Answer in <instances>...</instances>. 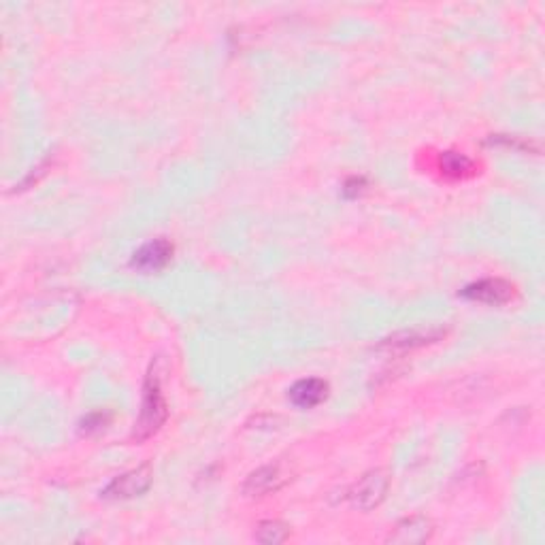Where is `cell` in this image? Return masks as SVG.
Segmentation results:
<instances>
[{
  "instance_id": "5",
  "label": "cell",
  "mask_w": 545,
  "mask_h": 545,
  "mask_svg": "<svg viewBox=\"0 0 545 545\" xmlns=\"http://www.w3.org/2000/svg\"><path fill=\"white\" fill-rule=\"evenodd\" d=\"M173 258V244H168L167 239H154L149 244L139 247L132 256L130 264L132 269L141 272H158L167 269V264Z\"/></svg>"
},
{
  "instance_id": "10",
  "label": "cell",
  "mask_w": 545,
  "mask_h": 545,
  "mask_svg": "<svg viewBox=\"0 0 545 545\" xmlns=\"http://www.w3.org/2000/svg\"><path fill=\"white\" fill-rule=\"evenodd\" d=\"M439 165L441 171L450 175V177H464V175H469L471 168H473L471 158H466L464 154H458V151H445V154H441Z\"/></svg>"
},
{
  "instance_id": "7",
  "label": "cell",
  "mask_w": 545,
  "mask_h": 545,
  "mask_svg": "<svg viewBox=\"0 0 545 545\" xmlns=\"http://www.w3.org/2000/svg\"><path fill=\"white\" fill-rule=\"evenodd\" d=\"M433 522L424 516H411L401 520L390 532L387 541L397 545H420L433 537Z\"/></svg>"
},
{
  "instance_id": "11",
  "label": "cell",
  "mask_w": 545,
  "mask_h": 545,
  "mask_svg": "<svg viewBox=\"0 0 545 545\" xmlns=\"http://www.w3.org/2000/svg\"><path fill=\"white\" fill-rule=\"evenodd\" d=\"M253 537H256V541L260 543H269V545L283 543L290 537V529L283 522H277V520H266V522L258 526L256 535Z\"/></svg>"
},
{
  "instance_id": "4",
  "label": "cell",
  "mask_w": 545,
  "mask_h": 545,
  "mask_svg": "<svg viewBox=\"0 0 545 545\" xmlns=\"http://www.w3.org/2000/svg\"><path fill=\"white\" fill-rule=\"evenodd\" d=\"M290 482V473L282 464H266L253 471L244 483L247 496H266L277 492Z\"/></svg>"
},
{
  "instance_id": "6",
  "label": "cell",
  "mask_w": 545,
  "mask_h": 545,
  "mask_svg": "<svg viewBox=\"0 0 545 545\" xmlns=\"http://www.w3.org/2000/svg\"><path fill=\"white\" fill-rule=\"evenodd\" d=\"M460 294L469 301L499 307L512 301L513 286L512 283H507L505 280H482V282L469 283V286H466Z\"/></svg>"
},
{
  "instance_id": "9",
  "label": "cell",
  "mask_w": 545,
  "mask_h": 545,
  "mask_svg": "<svg viewBox=\"0 0 545 545\" xmlns=\"http://www.w3.org/2000/svg\"><path fill=\"white\" fill-rule=\"evenodd\" d=\"M445 335V330L441 329H433V330H411V332H398V335L386 339L381 343V348H390V349H401V352H407V349L414 348H422V345L435 343L439 341L441 337Z\"/></svg>"
},
{
  "instance_id": "3",
  "label": "cell",
  "mask_w": 545,
  "mask_h": 545,
  "mask_svg": "<svg viewBox=\"0 0 545 545\" xmlns=\"http://www.w3.org/2000/svg\"><path fill=\"white\" fill-rule=\"evenodd\" d=\"M151 477L154 475H151L149 464H143L139 466V469L129 471V473L115 477V480L102 490L100 496L107 501L135 499V496H141L143 492H148L151 486Z\"/></svg>"
},
{
  "instance_id": "13",
  "label": "cell",
  "mask_w": 545,
  "mask_h": 545,
  "mask_svg": "<svg viewBox=\"0 0 545 545\" xmlns=\"http://www.w3.org/2000/svg\"><path fill=\"white\" fill-rule=\"evenodd\" d=\"M365 190V179L362 177H352L348 181V184H345V187H343V194L345 196H359V194Z\"/></svg>"
},
{
  "instance_id": "1",
  "label": "cell",
  "mask_w": 545,
  "mask_h": 545,
  "mask_svg": "<svg viewBox=\"0 0 545 545\" xmlns=\"http://www.w3.org/2000/svg\"><path fill=\"white\" fill-rule=\"evenodd\" d=\"M167 416H168V409H167L165 395H162L160 373L151 367V371L148 373V379H145V386H143L141 414H139L132 437L137 441H143L151 437V435H156L160 431L162 424H165Z\"/></svg>"
},
{
  "instance_id": "12",
  "label": "cell",
  "mask_w": 545,
  "mask_h": 545,
  "mask_svg": "<svg viewBox=\"0 0 545 545\" xmlns=\"http://www.w3.org/2000/svg\"><path fill=\"white\" fill-rule=\"evenodd\" d=\"M109 422V416L102 414V411H94V414L86 416L81 420V433L83 435H94V433H100L102 428L107 426Z\"/></svg>"
},
{
  "instance_id": "8",
  "label": "cell",
  "mask_w": 545,
  "mask_h": 545,
  "mask_svg": "<svg viewBox=\"0 0 545 545\" xmlns=\"http://www.w3.org/2000/svg\"><path fill=\"white\" fill-rule=\"evenodd\" d=\"M326 395H329V384L318 378L301 379L290 387V401L301 409L318 407L326 398Z\"/></svg>"
},
{
  "instance_id": "2",
  "label": "cell",
  "mask_w": 545,
  "mask_h": 545,
  "mask_svg": "<svg viewBox=\"0 0 545 545\" xmlns=\"http://www.w3.org/2000/svg\"><path fill=\"white\" fill-rule=\"evenodd\" d=\"M387 486H390V477L384 469H373L360 477L359 482L349 488V501L356 510L371 512L386 499Z\"/></svg>"
}]
</instances>
